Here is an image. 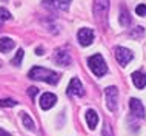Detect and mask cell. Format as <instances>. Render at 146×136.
Masks as SVG:
<instances>
[{"instance_id":"9c48e42d","label":"cell","mask_w":146,"mask_h":136,"mask_svg":"<svg viewBox=\"0 0 146 136\" xmlns=\"http://www.w3.org/2000/svg\"><path fill=\"white\" fill-rule=\"evenodd\" d=\"M38 102H40V107L43 110H49L51 107H54V104L57 102V96L52 94V93H43Z\"/></svg>"},{"instance_id":"3957f363","label":"cell","mask_w":146,"mask_h":136,"mask_svg":"<svg viewBox=\"0 0 146 136\" xmlns=\"http://www.w3.org/2000/svg\"><path fill=\"white\" fill-rule=\"evenodd\" d=\"M108 11H109V0H94V15L102 25H106Z\"/></svg>"},{"instance_id":"8992f818","label":"cell","mask_w":146,"mask_h":136,"mask_svg":"<svg viewBox=\"0 0 146 136\" xmlns=\"http://www.w3.org/2000/svg\"><path fill=\"white\" fill-rule=\"evenodd\" d=\"M77 39H78V42H80L82 46H88L94 40V31L91 30V28H82L77 33Z\"/></svg>"},{"instance_id":"9a60e30c","label":"cell","mask_w":146,"mask_h":136,"mask_svg":"<svg viewBox=\"0 0 146 136\" xmlns=\"http://www.w3.org/2000/svg\"><path fill=\"white\" fill-rule=\"evenodd\" d=\"M120 23L123 26H128L131 23V17H129V13L125 6H121V11H120Z\"/></svg>"},{"instance_id":"d6986e66","label":"cell","mask_w":146,"mask_h":136,"mask_svg":"<svg viewBox=\"0 0 146 136\" xmlns=\"http://www.w3.org/2000/svg\"><path fill=\"white\" fill-rule=\"evenodd\" d=\"M15 105H17V102H15L14 99H9V98L0 99V107H3V108H8V107H15Z\"/></svg>"},{"instance_id":"603a6c76","label":"cell","mask_w":146,"mask_h":136,"mask_svg":"<svg viewBox=\"0 0 146 136\" xmlns=\"http://www.w3.org/2000/svg\"><path fill=\"white\" fill-rule=\"evenodd\" d=\"M0 136H11V135L8 133V131H5V130H2V129H0Z\"/></svg>"},{"instance_id":"e0dca14e","label":"cell","mask_w":146,"mask_h":136,"mask_svg":"<svg viewBox=\"0 0 146 136\" xmlns=\"http://www.w3.org/2000/svg\"><path fill=\"white\" fill-rule=\"evenodd\" d=\"M23 56H25V51L22 50V48H19L17 50V53H15V57L13 59V65H20L22 63V59H23Z\"/></svg>"},{"instance_id":"cb8c5ba5","label":"cell","mask_w":146,"mask_h":136,"mask_svg":"<svg viewBox=\"0 0 146 136\" xmlns=\"http://www.w3.org/2000/svg\"><path fill=\"white\" fill-rule=\"evenodd\" d=\"M35 51H37V54H43V48H37Z\"/></svg>"},{"instance_id":"5b68a950","label":"cell","mask_w":146,"mask_h":136,"mask_svg":"<svg viewBox=\"0 0 146 136\" xmlns=\"http://www.w3.org/2000/svg\"><path fill=\"white\" fill-rule=\"evenodd\" d=\"M115 59L120 65H128L129 62L132 61V53L125 46H117L115 48Z\"/></svg>"},{"instance_id":"ffe728a7","label":"cell","mask_w":146,"mask_h":136,"mask_svg":"<svg viewBox=\"0 0 146 136\" xmlns=\"http://www.w3.org/2000/svg\"><path fill=\"white\" fill-rule=\"evenodd\" d=\"M135 13H137V15H146V5H139L135 8Z\"/></svg>"},{"instance_id":"277c9868","label":"cell","mask_w":146,"mask_h":136,"mask_svg":"<svg viewBox=\"0 0 146 136\" xmlns=\"http://www.w3.org/2000/svg\"><path fill=\"white\" fill-rule=\"evenodd\" d=\"M106 94V104H108V108L111 111L117 110V102H118V90L117 87H108L105 90Z\"/></svg>"},{"instance_id":"2e32d148","label":"cell","mask_w":146,"mask_h":136,"mask_svg":"<svg viewBox=\"0 0 146 136\" xmlns=\"http://www.w3.org/2000/svg\"><path fill=\"white\" fill-rule=\"evenodd\" d=\"M22 121H23V125H25L26 129L31 130V131H34V129H35L34 121L31 119V116H29L28 113H22Z\"/></svg>"},{"instance_id":"ac0fdd59","label":"cell","mask_w":146,"mask_h":136,"mask_svg":"<svg viewBox=\"0 0 146 136\" xmlns=\"http://www.w3.org/2000/svg\"><path fill=\"white\" fill-rule=\"evenodd\" d=\"M11 19V13L6 9V8H0V25H2L3 22L9 20Z\"/></svg>"},{"instance_id":"7c38bea8","label":"cell","mask_w":146,"mask_h":136,"mask_svg":"<svg viewBox=\"0 0 146 136\" xmlns=\"http://www.w3.org/2000/svg\"><path fill=\"white\" fill-rule=\"evenodd\" d=\"M86 122H88V127L91 130H94L97 127V122H98V114L96 110L89 108L88 111H86Z\"/></svg>"},{"instance_id":"7402d4cb","label":"cell","mask_w":146,"mask_h":136,"mask_svg":"<svg viewBox=\"0 0 146 136\" xmlns=\"http://www.w3.org/2000/svg\"><path fill=\"white\" fill-rule=\"evenodd\" d=\"M37 91H38V88H37V87H29V88H28V93H29V96H31V98H34V96L37 94Z\"/></svg>"},{"instance_id":"8fae6325","label":"cell","mask_w":146,"mask_h":136,"mask_svg":"<svg viewBox=\"0 0 146 136\" xmlns=\"http://www.w3.org/2000/svg\"><path fill=\"white\" fill-rule=\"evenodd\" d=\"M131 77H132V82L137 88H145L146 87V74L143 71H135V73H132Z\"/></svg>"},{"instance_id":"6da1fadb","label":"cell","mask_w":146,"mask_h":136,"mask_svg":"<svg viewBox=\"0 0 146 136\" xmlns=\"http://www.w3.org/2000/svg\"><path fill=\"white\" fill-rule=\"evenodd\" d=\"M28 77L34 79V81H43L46 83H51V85H56V83L60 81V74L58 73L46 70V68H43V67H34L28 73Z\"/></svg>"},{"instance_id":"d4e9b609","label":"cell","mask_w":146,"mask_h":136,"mask_svg":"<svg viewBox=\"0 0 146 136\" xmlns=\"http://www.w3.org/2000/svg\"><path fill=\"white\" fill-rule=\"evenodd\" d=\"M0 65H2V62H0Z\"/></svg>"},{"instance_id":"44dd1931","label":"cell","mask_w":146,"mask_h":136,"mask_svg":"<svg viewBox=\"0 0 146 136\" xmlns=\"http://www.w3.org/2000/svg\"><path fill=\"white\" fill-rule=\"evenodd\" d=\"M103 136H112L111 125H109L108 122H105V127H103Z\"/></svg>"},{"instance_id":"7a4b0ae2","label":"cell","mask_w":146,"mask_h":136,"mask_svg":"<svg viewBox=\"0 0 146 136\" xmlns=\"http://www.w3.org/2000/svg\"><path fill=\"white\" fill-rule=\"evenodd\" d=\"M88 65L89 68L92 70V73L97 76V77H102V76L106 74V71H108V65H106L105 59L102 54H94L91 56L88 59Z\"/></svg>"},{"instance_id":"30bf717a","label":"cell","mask_w":146,"mask_h":136,"mask_svg":"<svg viewBox=\"0 0 146 136\" xmlns=\"http://www.w3.org/2000/svg\"><path fill=\"white\" fill-rule=\"evenodd\" d=\"M54 56H56V62L58 65H69L71 63V56L65 50H56Z\"/></svg>"},{"instance_id":"52a82bcc","label":"cell","mask_w":146,"mask_h":136,"mask_svg":"<svg viewBox=\"0 0 146 136\" xmlns=\"http://www.w3.org/2000/svg\"><path fill=\"white\" fill-rule=\"evenodd\" d=\"M68 94L69 96H83L85 94V88L82 85L80 79L78 77H72L68 85Z\"/></svg>"},{"instance_id":"5bb4252c","label":"cell","mask_w":146,"mask_h":136,"mask_svg":"<svg viewBox=\"0 0 146 136\" xmlns=\"http://www.w3.org/2000/svg\"><path fill=\"white\" fill-rule=\"evenodd\" d=\"M14 45H15V42L9 37H2L0 39V51H2V53H6V51L13 50Z\"/></svg>"},{"instance_id":"ba28073f","label":"cell","mask_w":146,"mask_h":136,"mask_svg":"<svg viewBox=\"0 0 146 136\" xmlns=\"http://www.w3.org/2000/svg\"><path fill=\"white\" fill-rule=\"evenodd\" d=\"M129 108H131L134 116H137V118H140V119L145 118V107L139 99H135V98L129 99Z\"/></svg>"},{"instance_id":"4fadbf2b","label":"cell","mask_w":146,"mask_h":136,"mask_svg":"<svg viewBox=\"0 0 146 136\" xmlns=\"http://www.w3.org/2000/svg\"><path fill=\"white\" fill-rule=\"evenodd\" d=\"M45 3L52 8H57V9H68L71 0H45Z\"/></svg>"}]
</instances>
